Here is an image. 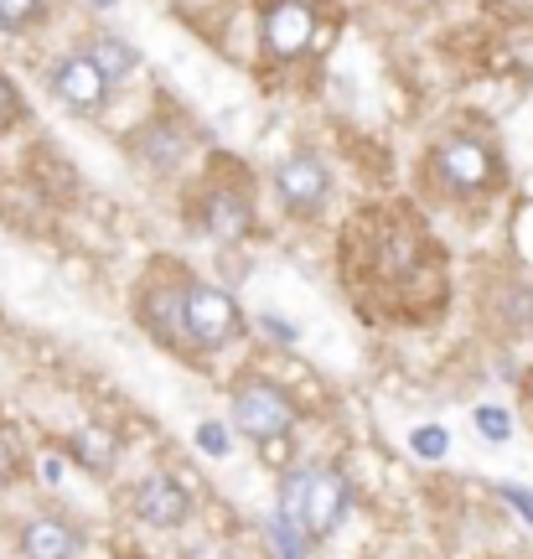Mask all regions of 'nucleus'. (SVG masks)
Wrapping results in <instances>:
<instances>
[{"label": "nucleus", "instance_id": "15", "mask_svg": "<svg viewBox=\"0 0 533 559\" xmlns=\"http://www.w3.org/2000/svg\"><path fill=\"white\" fill-rule=\"evenodd\" d=\"M264 534L275 539V555H280V559H311V544H317L311 534H306V528L285 523L280 513H270V519H264Z\"/></svg>", "mask_w": 533, "mask_h": 559}, {"label": "nucleus", "instance_id": "23", "mask_svg": "<svg viewBox=\"0 0 533 559\" xmlns=\"http://www.w3.org/2000/svg\"><path fill=\"white\" fill-rule=\"evenodd\" d=\"M502 498L508 502H518V513L533 523V492H523V487H502Z\"/></svg>", "mask_w": 533, "mask_h": 559}, {"label": "nucleus", "instance_id": "22", "mask_svg": "<svg viewBox=\"0 0 533 559\" xmlns=\"http://www.w3.org/2000/svg\"><path fill=\"white\" fill-rule=\"evenodd\" d=\"M259 332H270V337H280V347H285V342H296V332H291L285 321H275V317H259Z\"/></svg>", "mask_w": 533, "mask_h": 559}, {"label": "nucleus", "instance_id": "16", "mask_svg": "<svg viewBox=\"0 0 533 559\" xmlns=\"http://www.w3.org/2000/svg\"><path fill=\"white\" fill-rule=\"evenodd\" d=\"M26 477V451H21V440L11 425H0V492L5 487H16Z\"/></svg>", "mask_w": 533, "mask_h": 559}, {"label": "nucleus", "instance_id": "8", "mask_svg": "<svg viewBox=\"0 0 533 559\" xmlns=\"http://www.w3.org/2000/svg\"><path fill=\"white\" fill-rule=\"evenodd\" d=\"M311 37H317V5L311 0H264V11H259V47L275 62L306 58Z\"/></svg>", "mask_w": 533, "mask_h": 559}, {"label": "nucleus", "instance_id": "10", "mask_svg": "<svg viewBox=\"0 0 533 559\" xmlns=\"http://www.w3.org/2000/svg\"><path fill=\"white\" fill-rule=\"evenodd\" d=\"M88 539L83 528L58 508H42L32 519L16 523V555L21 559H83Z\"/></svg>", "mask_w": 533, "mask_h": 559}, {"label": "nucleus", "instance_id": "1", "mask_svg": "<svg viewBox=\"0 0 533 559\" xmlns=\"http://www.w3.org/2000/svg\"><path fill=\"white\" fill-rule=\"evenodd\" d=\"M425 171H430L435 192H446L455 202H476V198H493L497 187H502V156H497V145L487 135H476V130H451V135H440L425 151Z\"/></svg>", "mask_w": 533, "mask_h": 559}, {"label": "nucleus", "instance_id": "2", "mask_svg": "<svg viewBox=\"0 0 533 559\" xmlns=\"http://www.w3.org/2000/svg\"><path fill=\"white\" fill-rule=\"evenodd\" d=\"M228 419L254 445H275V440H291V430L300 425V400L270 373H238L228 389Z\"/></svg>", "mask_w": 533, "mask_h": 559}, {"label": "nucleus", "instance_id": "13", "mask_svg": "<svg viewBox=\"0 0 533 559\" xmlns=\"http://www.w3.org/2000/svg\"><path fill=\"white\" fill-rule=\"evenodd\" d=\"M62 456L73 461L79 472H88V477H109L119 466V436L109 425H79L73 436L62 440Z\"/></svg>", "mask_w": 533, "mask_h": 559}, {"label": "nucleus", "instance_id": "25", "mask_svg": "<svg viewBox=\"0 0 533 559\" xmlns=\"http://www.w3.org/2000/svg\"><path fill=\"white\" fill-rule=\"evenodd\" d=\"M94 5H104V11H109V5H115V0H94Z\"/></svg>", "mask_w": 533, "mask_h": 559}, {"label": "nucleus", "instance_id": "9", "mask_svg": "<svg viewBox=\"0 0 533 559\" xmlns=\"http://www.w3.org/2000/svg\"><path fill=\"white\" fill-rule=\"evenodd\" d=\"M130 513L156 534H177V528L192 523V492H187V481L177 472H145L130 487Z\"/></svg>", "mask_w": 533, "mask_h": 559}, {"label": "nucleus", "instance_id": "7", "mask_svg": "<svg viewBox=\"0 0 533 559\" xmlns=\"http://www.w3.org/2000/svg\"><path fill=\"white\" fill-rule=\"evenodd\" d=\"M270 187H275L280 207L291 218H317L321 207H327V198H332V171H327V160L317 151H291L270 171Z\"/></svg>", "mask_w": 533, "mask_h": 559}, {"label": "nucleus", "instance_id": "26", "mask_svg": "<svg viewBox=\"0 0 533 559\" xmlns=\"http://www.w3.org/2000/svg\"><path fill=\"white\" fill-rule=\"evenodd\" d=\"M410 5H425V0H410Z\"/></svg>", "mask_w": 533, "mask_h": 559}, {"label": "nucleus", "instance_id": "21", "mask_svg": "<svg viewBox=\"0 0 533 559\" xmlns=\"http://www.w3.org/2000/svg\"><path fill=\"white\" fill-rule=\"evenodd\" d=\"M198 440H202V451H208V456H223V451H228V430H217V425H202Z\"/></svg>", "mask_w": 533, "mask_h": 559}, {"label": "nucleus", "instance_id": "19", "mask_svg": "<svg viewBox=\"0 0 533 559\" xmlns=\"http://www.w3.org/2000/svg\"><path fill=\"white\" fill-rule=\"evenodd\" d=\"M16 120H21V99H16V88H11V79L0 73V135H5Z\"/></svg>", "mask_w": 533, "mask_h": 559}, {"label": "nucleus", "instance_id": "20", "mask_svg": "<svg viewBox=\"0 0 533 559\" xmlns=\"http://www.w3.org/2000/svg\"><path fill=\"white\" fill-rule=\"evenodd\" d=\"M419 456H446V430H415Z\"/></svg>", "mask_w": 533, "mask_h": 559}, {"label": "nucleus", "instance_id": "6", "mask_svg": "<svg viewBox=\"0 0 533 559\" xmlns=\"http://www.w3.org/2000/svg\"><path fill=\"white\" fill-rule=\"evenodd\" d=\"M47 88H52V99H58L62 109H73V115H83V120L104 115L109 99H115V79H109L83 47L62 52V58L47 68Z\"/></svg>", "mask_w": 533, "mask_h": 559}, {"label": "nucleus", "instance_id": "12", "mask_svg": "<svg viewBox=\"0 0 533 559\" xmlns=\"http://www.w3.org/2000/svg\"><path fill=\"white\" fill-rule=\"evenodd\" d=\"M353 513V481L336 466H311V492H306V534L311 539H332Z\"/></svg>", "mask_w": 533, "mask_h": 559}, {"label": "nucleus", "instance_id": "17", "mask_svg": "<svg viewBox=\"0 0 533 559\" xmlns=\"http://www.w3.org/2000/svg\"><path fill=\"white\" fill-rule=\"evenodd\" d=\"M37 21H47V0H0V26L26 32V26H37Z\"/></svg>", "mask_w": 533, "mask_h": 559}, {"label": "nucleus", "instance_id": "24", "mask_svg": "<svg viewBox=\"0 0 533 559\" xmlns=\"http://www.w3.org/2000/svg\"><path fill=\"white\" fill-rule=\"evenodd\" d=\"M523 394H529V404H533V368L523 373Z\"/></svg>", "mask_w": 533, "mask_h": 559}, {"label": "nucleus", "instance_id": "5", "mask_svg": "<svg viewBox=\"0 0 533 559\" xmlns=\"http://www.w3.org/2000/svg\"><path fill=\"white\" fill-rule=\"evenodd\" d=\"M198 223L202 234L213 243H223V249H234V243H244L249 234H254V198H249V181L244 177H217L202 187L198 198Z\"/></svg>", "mask_w": 533, "mask_h": 559}, {"label": "nucleus", "instance_id": "4", "mask_svg": "<svg viewBox=\"0 0 533 559\" xmlns=\"http://www.w3.org/2000/svg\"><path fill=\"white\" fill-rule=\"evenodd\" d=\"M187 326H192L198 353H223V347H234V342L249 332L238 300L228 296L223 285L198 280V275H187Z\"/></svg>", "mask_w": 533, "mask_h": 559}, {"label": "nucleus", "instance_id": "14", "mask_svg": "<svg viewBox=\"0 0 533 559\" xmlns=\"http://www.w3.org/2000/svg\"><path fill=\"white\" fill-rule=\"evenodd\" d=\"M83 52L99 62V68H104V73H109L115 83H125V79H130V73L140 68V52H135V47H130L125 37H115V32H94V37L83 41Z\"/></svg>", "mask_w": 533, "mask_h": 559}, {"label": "nucleus", "instance_id": "18", "mask_svg": "<svg viewBox=\"0 0 533 559\" xmlns=\"http://www.w3.org/2000/svg\"><path fill=\"white\" fill-rule=\"evenodd\" d=\"M476 430H482L487 440H508V436H513V419H508V409L482 404V409H476Z\"/></svg>", "mask_w": 533, "mask_h": 559}, {"label": "nucleus", "instance_id": "3", "mask_svg": "<svg viewBox=\"0 0 533 559\" xmlns=\"http://www.w3.org/2000/svg\"><path fill=\"white\" fill-rule=\"evenodd\" d=\"M135 321L171 353H198L192 326H187V270L156 264L135 285Z\"/></svg>", "mask_w": 533, "mask_h": 559}, {"label": "nucleus", "instance_id": "11", "mask_svg": "<svg viewBox=\"0 0 533 559\" xmlns=\"http://www.w3.org/2000/svg\"><path fill=\"white\" fill-rule=\"evenodd\" d=\"M130 151H135L156 177H171L181 160H187V151H192V124L181 120V115H171V109H156L140 130H130Z\"/></svg>", "mask_w": 533, "mask_h": 559}]
</instances>
